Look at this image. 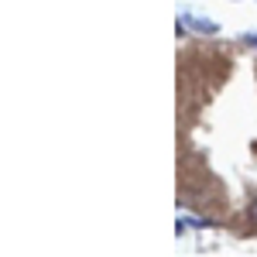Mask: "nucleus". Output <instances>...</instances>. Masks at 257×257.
I'll return each instance as SVG.
<instances>
[{
  "instance_id": "nucleus-1",
  "label": "nucleus",
  "mask_w": 257,
  "mask_h": 257,
  "mask_svg": "<svg viewBox=\"0 0 257 257\" xmlns=\"http://www.w3.org/2000/svg\"><path fill=\"white\" fill-rule=\"evenodd\" d=\"M182 24L192 28V31H199V35H213V31H216V21H202V18H196V14H182Z\"/></svg>"
},
{
  "instance_id": "nucleus-2",
  "label": "nucleus",
  "mask_w": 257,
  "mask_h": 257,
  "mask_svg": "<svg viewBox=\"0 0 257 257\" xmlns=\"http://www.w3.org/2000/svg\"><path fill=\"white\" fill-rule=\"evenodd\" d=\"M247 219H250V223H257V199L250 202V209H247Z\"/></svg>"
},
{
  "instance_id": "nucleus-3",
  "label": "nucleus",
  "mask_w": 257,
  "mask_h": 257,
  "mask_svg": "<svg viewBox=\"0 0 257 257\" xmlns=\"http://www.w3.org/2000/svg\"><path fill=\"white\" fill-rule=\"evenodd\" d=\"M247 41H250V45H257V35H247Z\"/></svg>"
}]
</instances>
